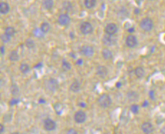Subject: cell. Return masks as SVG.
Returning <instances> with one entry per match:
<instances>
[{"mask_svg":"<svg viewBox=\"0 0 165 134\" xmlns=\"http://www.w3.org/2000/svg\"><path fill=\"white\" fill-rule=\"evenodd\" d=\"M140 27L145 32H150L153 27V22L149 17L143 18L140 22Z\"/></svg>","mask_w":165,"mask_h":134,"instance_id":"obj_1","label":"cell"},{"mask_svg":"<svg viewBox=\"0 0 165 134\" xmlns=\"http://www.w3.org/2000/svg\"><path fill=\"white\" fill-rule=\"evenodd\" d=\"M98 104L101 108H108L112 104V100L108 95L102 94L101 95L97 100Z\"/></svg>","mask_w":165,"mask_h":134,"instance_id":"obj_2","label":"cell"},{"mask_svg":"<svg viewBox=\"0 0 165 134\" xmlns=\"http://www.w3.org/2000/svg\"><path fill=\"white\" fill-rule=\"evenodd\" d=\"M46 88L50 92H55L59 88V84L57 80L54 78H50L46 83Z\"/></svg>","mask_w":165,"mask_h":134,"instance_id":"obj_3","label":"cell"},{"mask_svg":"<svg viewBox=\"0 0 165 134\" xmlns=\"http://www.w3.org/2000/svg\"><path fill=\"white\" fill-rule=\"evenodd\" d=\"M80 30L84 35H89L93 32V27L92 24L89 22H84L81 24Z\"/></svg>","mask_w":165,"mask_h":134,"instance_id":"obj_4","label":"cell"},{"mask_svg":"<svg viewBox=\"0 0 165 134\" xmlns=\"http://www.w3.org/2000/svg\"><path fill=\"white\" fill-rule=\"evenodd\" d=\"M102 43L104 45H107V46H113L116 44L117 42V39L114 37L113 35H110L106 34V35H104L103 38H102Z\"/></svg>","mask_w":165,"mask_h":134,"instance_id":"obj_5","label":"cell"},{"mask_svg":"<svg viewBox=\"0 0 165 134\" xmlns=\"http://www.w3.org/2000/svg\"><path fill=\"white\" fill-rule=\"evenodd\" d=\"M81 53L85 57H92L94 53V47L90 45H84L81 48Z\"/></svg>","mask_w":165,"mask_h":134,"instance_id":"obj_6","label":"cell"},{"mask_svg":"<svg viewBox=\"0 0 165 134\" xmlns=\"http://www.w3.org/2000/svg\"><path fill=\"white\" fill-rule=\"evenodd\" d=\"M117 26L115 23H109L106 25L104 28V32L106 34L110 35H114L117 32Z\"/></svg>","mask_w":165,"mask_h":134,"instance_id":"obj_7","label":"cell"},{"mask_svg":"<svg viewBox=\"0 0 165 134\" xmlns=\"http://www.w3.org/2000/svg\"><path fill=\"white\" fill-rule=\"evenodd\" d=\"M44 128L48 131H52V130H55L56 128V123L54 120H53L50 118H47L44 120Z\"/></svg>","mask_w":165,"mask_h":134,"instance_id":"obj_8","label":"cell"},{"mask_svg":"<svg viewBox=\"0 0 165 134\" xmlns=\"http://www.w3.org/2000/svg\"><path fill=\"white\" fill-rule=\"evenodd\" d=\"M86 119V115L82 110H78L74 114V120L77 123H83Z\"/></svg>","mask_w":165,"mask_h":134,"instance_id":"obj_9","label":"cell"},{"mask_svg":"<svg viewBox=\"0 0 165 134\" xmlns=\"http://www.w3.org/2000/svg\"><path fill=\"white\" fill-rule=\"evenodd\" d=\"M125 44L130 48L135 47L137 45V44H138V40H137L136 37L133 35H128L127 37L126 40H125Z\"/></svg>","mask_w":165,"mask_h":134,"instance_id":"obj_10","label":"cell"},{"mask_svg":"<svg viewBox=\"0 0 165 134\" xmlns=\"http://www.w3.org/2000/svg\"><path fill=\"white\" fill-rule=\"evenodd\" d=\"M58 22L62 26H67L71 22V17L67 14H61L58 17Z\"/></svg>","mask_w":165,"mask_h":134,"instance_id":"obj_11","label":"cell"},{"mask_svg":"<svg viewBox=\"0 0 165 134\" xmlns=\"http://www.w3.org/2000/svg\"><path fill=\"white\" fill-rule=\"evenodd\" d=\"M153 126L150 122H144L141 125V130L145 134H151L153 131Z\"/></svg>","mask_w":165,"mask_h":134,"instance_id":"obj_12","label":"cell"},{"mask_svg":"<svg viewBox=\"0 0 165 134\" xmlns=\"http://www.w3.org/2000/svg\"><path fill=\"white\" fill-rule=\"evenodd\" d=\"M96 73L97 75L99 78H104L108 74V70H107V68L103 65H99L96 69Z\"/></svg>","mask_w":165,"mask_h":134,"instance_id":"obj_13","label":"cell"},{"mask_svg":"<svg viewBox=\"0 0 165 134\" xmlns=\"http://www.w3.org/2000/svg\"><path fill=\"white\" fill-rule=\"evenodd\" d=\"M9 9H10V7H9V5L8 3L4 2V1H1L0 3V12H1V14H7L9 12Z\"/></svg>","mask_w":165,"mask_h":134,"instance_id":"obj_14","label":"cell"},{"mask_svg":"<svg viewBox=\"0 0 165 134\" xmlns=\"http://www.w3.org/2000/svg\"><path fill=\"white\" fill-rule=\"evenodd\" d=\"M127 98L130 102H135V101H138L139 96H138V93H136L135 91H129L127 93Z\"/></svg>","mask_w":165,"mask_h":134,"instance_id":"obj_15","label":"cell"},{"mask_svg":"<svg viewBox=\"0 0 165 134\" xmlns=\"http://www.w3.org/2000/svg\"><path fill=\"white\" fill-rule=\"evenodd\" d=\"M102 55L105 60H110L112 58V53L110 50L107 48H104L102 51Z\"/></svg>","mask_w":165,"mask_h":134,"instance_id":"obj_16","label":"cell"},{"mask_svg":"<svg viewBox=\"0 0 165 134\" xmlns=\"http://www.w3.org/2000/svg\"><path fill=\"white\" fill-rule=\"evenodd\" d=\"M54 5V1L53 0H43V6L47 10H50L53 8Z\"/></svg>","mask_w":165,"mask_h":134,"instance_id":"obj_17","label":"cell"},{"mask_svg":"<svg viewBox=\"0 0 165 134\" xmlns=\"http://www.w3.org/2000/svg\"><path fill=\"white\" fill-rule=\"evenodd\" d=\"M135 75L138 78H142L145 75V70L142 67H137L135 69Z\"/></svg>","mask_w":165,"mask_h":134,"instance_id":"obj_18","label":"cell"},{"mask_svg":"<svg viewBox=\"0 0 165 134\" xmlns=\"http://www.w3.org/2000/svg\"><path fill=\"white\" fill-rule=\"evenodd\" d=\"M80 88H81L80 83L78 81H73L71 84V86H70V90L73 93L79 92Z\"/></svg>","mask_w":165,"mask_h":134,"instance_id":"obj_19","label":"cell"},{"mask_svg":"<svg viewBox=\"0 0 165 134\" xmlns=\"http://www.w3.org/2000/svg\"><path fill=\"white\" fill-rule=\"evenodd\" d=\"M32 33H33V35L35 37L39 39L43 38L44 35H45V33L41 30L40 28H35L33 29V31H32Z\"/></svg>","mask_w":165,"mask_h":134,"instance_id":"obj_20","label":"cell"},{"mask_svg":"<svg viewBox=\"0 0 165 134\" xmlns=\"http://www.w3.org/2000/svg\"><path fill=\"white\" fill-rule=\"evenodd\" d=\"M9 58L11 61H14V62L17 61L19 58L18 53H17L16 50H13V51L11 52L10 54H9Z\"/></svg>","mask_w":165,"mask_h":134,"instance_id":"obj_21","label":"cell"},{"mask_svg":"<svg viewBox=\"0 0 165 134\" xmlns=\"http://www.w3.org/2000/svg\"><path fill=\"white\" fill-rule=\"evenodd\" d=\"M96 4V0H84V5L87 9H92Z\"/></svg>","mask_w":165,"mask_h":134,"instance_id":"obj_22","label":"cell"},{"mask_svg":"<svg viewBox=\"0 0 165 134\" xmlns=\"http://www.w3.org/2000/svg\"><path fill=\"white\" fill-rule=\"evenodd\" d=\"M24 44H25V46L27 47L28 49H32V48H34L35 46V42H34V40H32V39H30V38L27 39V40H25Z\"/></svg>","mask_w":165,"mask_h":134,"instance_id":"obj_23","label":"cell"},{"mask_svg":"<svg viewBox=\"0 0 165 134\" xmlns=\"http://www.w3.org/2000/svg\"><path fill=\"white\" fill-rule=\"evenodd\" d=\"M40 29H41V30L43 31L45 34L48 33L50 29V26L48 22H43V23H42L41 25H40Z\"/></svg>","mask_w":165,"mask_h":134,"instance_id":"obj_24","label":"cell"},{"mask_svg":"<svg viewBox=\"0 0 165 134\" xmlns=\"http://www.w3.org/2000/svg\"><path fill=\"white\" fill-rule=\"evenodd\" d=\"M19 70L22 73H27L30 70V66L27 63H22L19 66Z\"/></svg>","mask_w":165,"mask_h":134,"instance_id":"obj_25","label":"cell"},{"mask_svg":"<svg viewBox=\"0 0 165 134\" xmlns=\"http://www.w3.org/2000/svg\"><path fill=\"white\" fill-rule=\"evenodd\" d=\"M62 68L64 71H68L71 69V63H68L66 60H63L62 62Z\"/></svg>","mask_w":165,"mask_h":134,"instance_id":"obj_26","label":"cell"},{"mask_svg":"<svg viewBox=\"0 0 165 134\" xmlns=\"http://www.w3.org/2000/svg\"><path fill=\"white\" fill-rule=\"evenodd\" d=\"M16 31L15 29L13 27H7L5 29V34H6L7 35L10 36V37H12V36L14 35L15 34Z\"/></svg>","mask_w":165,"mask_h":134,"instance_id":"obj_27","label":"cell"},{"mask_svg":"<svg viewBox=\"0 0 165 134\" xmlns=\"http://www.w3.org/2000/svg\"><path fill=\"white\" fill-rule=\"evenodd\" d=\"M11 93L14 96H17L19 93V88L17 87V85L14 84L11 86Z\"/></svg>","mask_w":165,"mask_h":134,"instance_id":"obj_28","label":"cell"},{"mask_svg":"<svg viewBox=\"0 0 165 134\" xmlns=\"http://www.w3.org/2000/svg\"><path fill=\"white\" fill-rule=\"evenodd\" d=\"M63 8L66 11H71L72 9V4L68 1H64L63 3Z\"/></svg>","mask_w":165,"mask_h":134,"instance_id":"obj_29","label":"cell"},{"mask_svg":"<svg viewBox=\"0 0 165 134\" xmlns=\"http://www.w3.org/2000/svg\"><path fill=\"white\" fill-rule=\"evenodd\" d=\"M54 109L56 111L57 113L60 114L61 113V111L63 110V105L60 103H55L54 105Z\"/></svg>","mask_w":165,"mask_h":134,"instance_id":"obj_30","label":"cell"},{"mask_svg":"<svg viewBox=\"0 0 165 134\" xmlns=\"http://www.w3.org/2000/svg\"><path fill=\"white\" fill-rule=\"evenodd\" d=\"M130 110H131V112L133 114H137L138 113V111H139V106L137 105V104H133V105L130 106Z\"/></svg>","mask_w":165,"mask_h":134,"instance_id":"obj_31","label":"cell"},{"mask_svg":"<svg viewBox=\"0 0 165 134\" xmlns=\"http://www.w3.org/2000/svg\"><path fill=\"white\" fill-rule=\"evenodd\" d=\"M1 40L3 41L4 42H9L11 40V37L10 36L7 35L6 34H3L2 35H1Z\"/></svg>","mask_w":165,"mask_h":134,"instance_id":"obj_32","label":"cell"},{"mask_svg":"<svg viewBox=\"0 0 165 134\" xmlns=\"http://www.w3.org/2000/svg\"><path fill=\"white\" fill-rule=\"evenodd\" d=\"M66 134H78V133L74 128H70L67 130Z\"/></svg>","mask_w":165,"mask_h":134,"instance_id":"obj_33","label":"cell"},{"mask_svg":"<svg viewBox=\"0 0 165 134\" xmlns=\"http://www.w3.org/2000/svg\"><path fill=\"white\" fill-rule=\"evenodd\" d=\"M18 103H19V100H18V99L14 98V99H12V101H10V105H15V104Z\"/></svg>","mask_w":165,"mask_h":134,"instance_id":"obj_34","label":"cell"},{"mask_svg":"<svg viewBox=\"0 0 165 134\" xmlns=\"http://www.w3.org/2000/svg\"><path fill=\"white\" fill-rule=\"evenodd\" d=\"M149 95H150V98L151 99H154V91H151L149 92Z\"/></svg>","mask_w":165,"mask_h":134,"instance_id":"obj_35","label":"cell"},{"mask_svg":"<svg viewBox=\"0 0 165 134\" xmlns=\"http://www.w3.org/2000/svg\"><path fill=\"white\" fill-rule=\"evenodd\" d=\"M82 64H83V60H81V59H79L76 63V65H81Z\"/></svg>","mask_w":165,"mask_h":134,"instance_id":"obj_36","label":"cell"},{"mask_svg":"<svg viewBox=\"0 0 165 134\" xmlns=\"http://www.w3.org/2000/svg\"><path fill=\"white\" fill-rule=\"evenodd\" d=\"M4 125H3L2 124H0V133H1V134L4 132Z\"/></svg>","mask_w":165,"mask_h":134,"instance_id":"obj_37","label":"cell"},{"mask_svg":"<svg viewBox=\"0 0 165 134\" xmlns=\"http://www.w3.org/2000/svg\"><path fill=\"white\" fill-rule=\"evenodd\" d=\"M134 30H135V29L133 28V27H130V28H129L128 29V32H130V33H132V32H134Z\"/></svg>","mask_w":165,"mask_h":134,"instance_id":"obj_38","label":"cell"},{"mask_svg":"<svg viewBox=\"0 0 165 134\" xmlns=\"http://www.w3.org/2000/svg\"><path fill=\"white\" fill-rule=\"evenodd\" d=\"M0 50H1V55H3V54L4 53V46L1 47Z\"/></svg>","mask_w":165,"mask_h":134,"instance_id":"obj_39","label":"cell"},{"mask_svg":"<svg viewBox=\"0 0 165 134\" xmlns=\"http://www.w3.org/2000/svg\"><path fill=\"white\" fill-rule=\"evenodd\" d=\"M148 105V101H144V103H143V105H143V107H146V106Z\"/></svg>","mask_w":165,"mask_h":134,"instance_id":"obj_40","label":"cell"},{"mask_svg":"<svg viewBox=\"0 0 165 134\" xmlns=\"http://www.w3.org/2000/svg\"><path fill=\"white\" fill-rule=\"evenodd\" d=\"M161 134H165V126L161 129Z\"/></svg>","mask_w":165,"mask_h":134,"instance_id":"obj_41","label":"cell"},{"mask_svg":"<svg viewBox=\"0 0 165 134\" xmlns=\"http://www.w3.org/2000/svg\"><path fill=\"white\" fill-rule=\"evenodd\" d=\"M40 67H42V63H39L38 65H35V68H40Z\"/></svg>","mask_w":165,"mask_h":134,"instance_id":"obj_42","label":"cell"},{"mask_svg":"<svg viewBox=\"0 0 165 134\" xmlns=\"http://www.w3.org/2000/svg\"><path fill=\"white\" fill-rule=\"evenodd\" d=\"M140 12V10L138 9H135V14H138Z\"/></svg>","mask_w":165,"mask_h":134,"instance_id":"obj_43","label":"cell"},{"mask_svg":"<svg viewBox=\"0 0 165 134\" xmlns=\"http://www.w3.org/2000/svg\"><path fill=\"white\" fill-rule=\"evenodd\" d=\"M120 86H121V84H120V83H117L116 84V87L117 88H120Z\"/></svg>","mask_w":165,"mask_h":134,"instance_id":"obj_44","label":"cell"},{"mask_svg":"<svg viewBox=\"0 0 165 134\" xmlns=\"http://www.w3.org/2000/svg\"><path fill=\"white\" fill-rule=\"evenodd\" d=\"M11 134H19V133H17V132H14V133H11Z\"/></svg>","mask_w":165,"mask_h":134,"instance_id":"obj_45","label":"cell"},{"mask_svg":"<svg viewBox=\"0 0 165 134\" xmlns=\"http://www.w3.org/2000/svg\"><path fill=\"white\" fill-rule=\"evenodd\" d=\"M149 1H154V0H149Z\"/></svg>","mask_w":165,"mask_h":134,"instance_id":"obj_46","label":"cell"},{"mask_svg":"<svg viewBox=\"0 0 165 134\" xmlns=\"http://www.w3.org/2000/svg\"><path fill=\"white\" fill-rule=\"evenodd\" d=\"M22 134H24V133H22Z\"/></svg>","mask_w":165,"mask_h":134,"instance_id":"obj_47","label":"cell"}]
</instances>
